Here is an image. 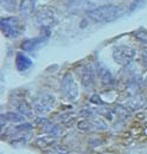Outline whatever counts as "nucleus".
Returning a JSON list of instances; mask_svg holds the SVG:
<instances>
[{
    "label": "nucleus",
    "mask_w": 147,
    "mask_h": 154,
    "mask_svg": "<svg viewBox=\"0 0 147 154\" xmlns=\"http://www.w3.org/2000/svg\"><path fill=\"white\" fill-rule=\"evenodd\" d=\"M45 132L51 134L52 136H58V135H61V128L58 126H56V125H52V123L48 122L46 127H45Z\"/></svg>",
    "instance_id": "16"
},
{
    "label": "nucleus",
    "mask_w": 147,
    "mask_h": 154,
    "mask_svg": "<svg viewBox=\"0 0 147 154\" xmlns=\"http://www.w3.org/2000/svg\"><path fill=\"white\" fill-rule=\"evenodd\" d=\"M78 128L83 129V131H92V128H95V127H94V125H92V122L90 120H84V121H81L78 123Z\"/></svg>",
    "instance_id": "18"
},
{
    "label": "nucleus",
    "mask_w": 147,
    "mask_h": 154,
    "mask_svg": "<svg viewBox=\"0 0 147 154\" xmlns=\"http://www.w3.org/2000/svg\"><path fill=\"white\" fill-rule=\"evenodd\" d=\"M135 57V50L128 45L116 46L113 51V58L119 65H128Z\"/></svg>",
    "instance_id": "3"
},
{
    "label": "nucleus",
    "mask_w": 147,
    "mask_h": 154,
    "mask_svg": "<svg viewBox=\"0 0 147 154\" xmlns=\"http://www.w3.org/2000/svg\"><path fill=\"white\" fill-rule=\"evenodd\" d=\"M97 75H99V78L102 81V83L105 84H109L113 81V75L107 68H105L103 65H99L97 66Z\"/></svg>",
    "instance_id": "12"
},
{
    "label": "nucleus",
    "mask_w": 147,
    "mask_h": 154,
    "mask_svg": "<svg viewBox=\"0 0 147 154\" xmlns=\"http://www.w3.org/2000/svg\"><path fill=\"white\" fill-rule=\"evenodd\" d=\"M81 81H82V84L86 88H90L94 85V83H95V71L90 65H87L82 69Z\"/></svg>",
    "instance_id": "8"
},
{
    "label": "nucleus",
    "mask_w": 147,
    "mask_h": 154,
    "mask_svg": "<svg viewBox=\"0 0 147 154\" xmlns=\"http://www.w3.org/2000/svg\"><path fill=\"white\" fill-rule=\"evenodd\" d=\"M5 121H10V122H23L24 121V116L20 113H6L4 115H1V122Z\"/></svg>",
    "instance_id": "13"
},
{
    "label": "nucleus",
    "mask_w": 147,
    "mask_h": 154,
    "mask_svg": "<svg viewBox=\"0 0 147 154\" xmlns=\"http://www.w3.org/2000/svg\"><path fill=\"white\" fill-rule=\"evenodd\" d=\"M16 65H17V69L19 71H25V70H27L32 66V60L26 55L19 52L17 57H16Z\"/></svg>",
    "instance_id": "10"
},
{
    "label": "nucleus",
    "mask_w": 147,
    "mask_h": 154,
    "mask_svg": "<svg viewBox=\"0 0 147 154\" xmlns=\"http://www.w3.org/2000/svg\"><path fill=\"white\" fill-rule=\"evenodd\" d=\"M121 14V8L115 5H103L87 12V16L95 23H109Z\"/></svg>",
    "instance_id": "1"
},
{
    "label": "nucleus",
    "mask_w": 147,
    "mask_h": 154,
    "mask_svg": "<svg viewBox=\"0 0 147 154\" xmlns=\"http://www.w3.org/2000/svg\"><path fill=\"white\" fill-rule=\"evenodd\" d=\"M90 101H92V103H97V104H102V103H103V102L101 101L100 96H97V95H94V96H92Z\"/></svg>",
    "instance_id": "20"
},
{
    "label": "nucleus",
    "mask_w": 147,
    "mask_h": 154,
    "mask_svg": "<svg viewBox=\"0 0 147 154\" xmlns=\"http://www.w3.org/2000/svg\"><path fill=\"white\" fill-rule=\"evenodd\" d=\"M61 90H62V94L65 98H68L69 101H76L77 97L80 95V91H78V85L76 83V81L74 79V77L71 74H68L65 75L64 78L62 79V83H61Z\"/></svg>",
    "instance_id": "2"
},
{
    "label": "nucleus",
    "mask_w": 147,
    "mask_h": 154,
    "mask_svg": "<svg viewBox=\"0 0 147 154\" xmlns=\"http://www.w3.org/2000/svg\"><path fill=\"white\" fill-rule=\"evenodd\" d=\"M54 137H50V136H46V137H40L36 141V145L39 147H48L50 145L54 143Z\"/></svg>",
    "instance_id": "17"
},
{
    "label": "nucleus",
    "mask_w": 147,
    "mask_h": 154,
    "mask_svg": "<svg viewBox=\"0 0 147 154\" xmlns=\"http://www.w3.org/2000/svg\"><path fill=\"white\" fill-rule=\"evenodd\" d=\"M142 59H144V63L147 65V46L142 49Z\"/></svg>",
    "instance_id": "21"
},
{
    "label": "nucleus",
    "mask_w": 147,
    "mask_h": 154,
    "mask_svg": "<svg viewBox=\"0 0 147 154\" xmlns=\"http://www.w3.org/2000/svg\"><path fill=\"white\" fill-rule=\"evenodd\" d=\"M17 109H18L19 113L23 116H25V117H32V115H33V113H32L30 106H29L26 102H24V101L19 102L18 106H17Z\"/></svg>",
    "instance_id": "14"
},
{
    "label": "nucleus",
    "mask_w": 147,
    "mask_h": 154,
    "mask_svg": "<svg viewBox=\"0 0 147 154\" xmlns=\"http://www.w3.org/2000/svg\"><path fill=\"white\" fill-rule=\"evenodd\" d=\"M0 26H1L2 33L8 38H17L21 32L19 19L16 17H8V18L1 19Z\"/></svg>",
    "instance_id": "4"
},
{
    "label": "nucleus",
    "mask_w": 147,
    "mask_h": 154,
    "mask_svg": "<svg viewBox=\"0 0 147 154\" xmlns=\"http://www.w3.org/2000/svg\"><path fill=\"white\" fill-rule=\"evenodd\" d=\"M1 6L10 12H14L17 10V2L16 0H1Z\"/></svg>",
    "instance_id": "15"
},
{
    "label": "nucleus",
    "mask_w": 147,
    "mask_h": 154,
    "mask_svg": "<svg viewBox=\"0 0 147 154\" xmlns=\"http://www.w3.org/2000/svg\"><path fill=\"white\" fill-rule=\"evenodd\" d=\"M35 110L38 114L43 115L50 112L55 106V97L51 94H42L35 101Z\"/></svg>",
    "instance_id": "6"
},
{
    "label": "nucleus",
    "mask_w": 147,
    "mask_h": 154,
    "mask_svg": "<svg viewBox=\"0 0 147 154\" xmlns=\"http://www.w3.org/2000/svg\"><path fill=\"white\" fill-rule=\"evenodd\" d=\"M35 10V0H21L19 5V11L23 16L29 17Z\"/></svg>",
    "instance_id": "11"
},
{
    "label": "nucleus",
    "mask_w": 147,
    "mask_h": 154,
    "mask_svg": "<svg viewBox=\"0 0 147 154\" xmlns=\"http://www.w3.org/2000/svg\"><path fill=\"white\" fill-rule=\"evenodd\" d=\"M92 8H95V6L89 0H70L68 2V11L71 14L87 13Z\"/></svg>",
    "instance_id": "7"
},
{
    "label": "nucleus",
    "mask_w": 147,
    "mask_h": 154,
    "mask_svg": "<svg viewBox=\"0 0 147 154\" xmlns=\"http://www.w3.org/2000/svg\"><path fill=\"white\" fill-rule=\"evenodd\" d=\"M46 37H38V38H33V39H29V40H25L23 44H21V49L24 51H33L36 50L37 48H39L43 43L46 42Z\"/></svg>",
    "instance_id": "9"
},
{
    "label": "nucleus",
    "mask_w": 147,
    "mask_h": 154,
    "mask_svg": "<svg viewBox=\"0 0 147 154\" xmlns=\"http://www.w3.org/2000/svg\"><path fill=\"white\" fill-rule=\"evenodd\" d=\"M50 154H75V153L69 152V151H67V149H63L62 147H58V148H54V149H51Z\"/></svg>",
    "instance_id": "19"
},
{
    "label": "nucleus",
    "mask_w": 147,
    "mask_h": 154,
    "mask_svg": "<svg viewBox=\"0 0 147 154\" xmlns=\"http://www.w3.org/2000/svg\"><path fill=\"white\" fill-rule=\"evenodd\" d=\"M36 23L42 27H50L57 20L56 11L52 7H42L36 13Z\"/></svg>",
    "instance_id": "5"
}]
</instances>
